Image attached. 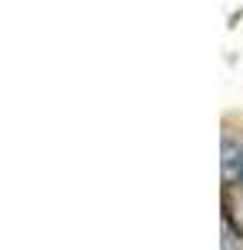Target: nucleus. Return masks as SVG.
I'll list each match as a JSON object with an SVG mask.
<instances>
[{
	"label": "nucleus",
	"instance_id": "nucleus-1",
	"mask_svg": "<svg viewBox=\"0 0 243 250\" xmlns=\"http://www.w3.org/2000/svg\"><path fill=\"white\" fill-rule=\"evenodd\" d=\"M243 237L237 230H233V224H230V213L223 217V247H240Z\"/></svg>",
	"mask_w": 243,
	"mask_h": 250
}]
</instances>
